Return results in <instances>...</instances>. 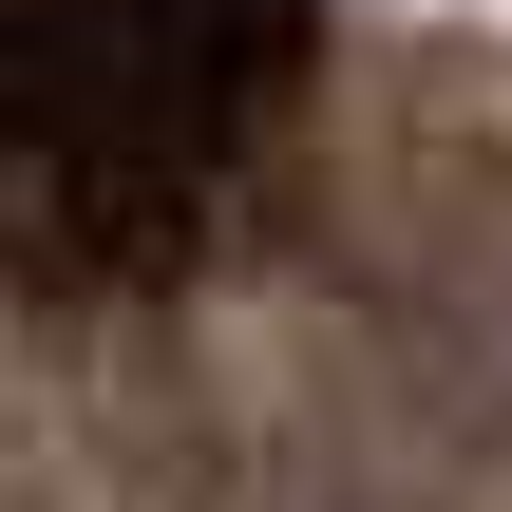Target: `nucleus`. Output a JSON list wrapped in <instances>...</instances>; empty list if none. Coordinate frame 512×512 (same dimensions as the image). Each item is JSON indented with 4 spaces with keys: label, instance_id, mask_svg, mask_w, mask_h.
<instances>
[{
    "label": "nucleus",
    "instance_id": "nucleus-1",
    "mask_svg": "<svg viewBox=\"0 0 512 512\" xmlns=\"http://www.w3.org/2000/svg\"><path fill=\"white\" fill-rule=\"evenodd\" d=\"M304 95V0H0V266L152 285Z\"/></svg>",
    "mask_w": 512,
    "mask_h": 512
}]
</instances>
